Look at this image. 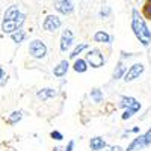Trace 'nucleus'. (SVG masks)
<instances>
[{
    "mask_svg": "<svg viewBox=\"0 0 151 151\" xmlns=\"http://www.w3.org/2000/svg\"><path fill=\"white\" fill-rule=\"evenodd\" d=\"M132 30L144 47H148L151 44V30L148 29L144 17L139 14L137 9L132 11Z\"/></svg>",
    "mask_w": 151,
    "mask_h": 151,
    "instance_id": "f257e3e1",
    "label": "nucleus"
},
{
    "mask_svg": "<svg viewBox=\"0 0 151 151\" xmlns=\"http://www.w3.org/2000/svg\"><path fill=\"white\" fill-rule=\"evenodd\" d=\"M29 53L35 59H42L47 55V45L41 40H33L29 44Z\"/></svg>",
    "mask_w": 151,
    "mask_h": 151,
    "instance_id": "f03ea898",
    "label": "nucleus"
},
{
    "mask_svg": "<svg viewBox=\"0 0 151 151\" xmlns=\"http://www.w3.org/2000/svg\"><path fill=\"white\" fill-rule=\"evenodd\" d=\"M85 60L88 62V65L92 67V68H100V67L104 65V56H103V53L100 52L98 48L89 50V52H88V55H86V59H85Z\"/></svg>",
    "mask_w": 151,
    "mask_h": 151,
    "instance_id": "7ed1b4c3",
    "label": "nucleus"
},
{
    "mask_svg": "<svg viewBox=\"0 0 151 151\" xmlns=\"http://www.w3.org/2000/svg\"><path fill=\"white\" fill-rule=\"evenodd\" d=\"M144 70H145V67L142 65V64H133L127 71H125V74L122 76V79H124V82H133V80H136V79H139V76L144 73Z\"/></svg>",
    "mask_w": 151,
    "mask_h": 151,
    "instance_id": "20e7f679",
    "label": "nucleus"
},
{
    "mask_svg": "<svg viewBox=\"0 0 151 151\" xmlns=\"http://www.w3.org/2000/svg\"><path fill=\"white\" fill-rule=\"evenodd\" d=\"M60 26H62V21H60V18L58 15H47L44 18V21H42V27L47 32H55Z\"/></svg>",
    "mask_w": 151,
    "mask_h": 151,
    "instance_id": "39448f33",
    "label": "nucleus"
},
{
    "mask_svg": "<svg viewBox=\"0 0 151 151\" xmlns=\"http://www.w3.org/2000/svg\"><path fill=\"white\" fill-rule=\"evenodd\" d=\"M55 9L64 15H68L74 11L73 0H55Z\"/></svg>",
    "mask_w": 151,
    "mask_h": 151,
    "instance_id": "423d86ee",
    "label": "nucleus"
},
{
    "mask_svg": "<svg viewBox=\"0 0 151 151\" xmlns=\"http://www.w3.org/2000/svg\"><path fill=\"white\" fill-rule=\"evenodd\" d=\"M73 41H74L73 32L70 29H65L64 32H62V36H60V45H59L60 47V52H67V50L71 47Z\"/></svg>",
    "mask_w": 151,
    "mask_h": 151,
    "instance_id": "0eeeda50",
    "label": "nucleus"
},
{
    "mask_svg": "<svg viewBox=\"0 0 151 151\" xmlns=\"http://www.w3.org/2000/svg\"><path fill=\"white\" fill-rule=\"evenodd\" d=\"M145 139H144V134H139V136H136L134 139L129 144V147L125 148V151H139L142 148H145Z\"/></svg>",
    "mask_w": 151,
    "mask_h": 151,
    "instance_id": "6e6552de",
    "label": "nucleus"
},
{
    "mask_svg": "<svg viewBox=\"0 0 151 151\" xmlns=\"http://www.w3.org/2000/svg\"><path fill=\"white\" fill-rule=\"evenodd\" d=\"M106 141L103 139L101 136H94V137H91V141H89V148L92 150V151H101V150H104L106 148Z\"/></svg>",
    "mask_w": 151,
    "mask_h": 151,
    "instance_id": "1a4fd4ad",
    "label": "nucleus"
},
{
    "mask_svg": "<svg viewBox=\"0 0 151 151\" xmlns=\"http://www.w3.org/2000/svg\"><path fill=\"white\" fill-rule=\"evenodd\" d=\"M20 27H18V24H17V21L15 20H3V23H2V32L3 33H14L15 30H18Z\"/></svg>",
    "mask_w": 151,
    "mask_h": 151,
    "instance_id": "9d476101",
    "label": "nucleus"
},
{
    "mask_svg": "<svg viewBox=\"0 0 151 151\" xmlns=\"http://www.w3.org/2000/svg\"><path fill=\"white\" fill-rule=\"evenodd\" d=\"M68 68H70L68 60H60L59 64L55 67V70H53V74L56 76V77H64V76L68 73Z\"/></svg>",
    "mask_w": 151,
    "mask_h": 151,
    "instance_id": "9b49d317",
    "label": "nucleus"
},
{
    "mask_svg": "<svg viewBox=\"0 0 151 151\" xmlns=\"http://www.w3.org/2000/svg\"><path fill=\"white\" fill-rule=\"evenodd\" d=\"M36 97L40 100H42V101H45V100H50V98L56 97V91L53 89V88H42V89H40L36 92Z\"/></svg>",
    "mask_w": 151,
    "mask_h": 151,
    "instance_id": "f8f14e48",
    "label": "nucleus"
},
{
    "mask_svg": "<svg viewBox=\"0 0 151 151\" xmlns=\"http://www.w3.org/2000/svg\"><path fill=\"white\" fill-rule=\"evenodd\" d=\"M139 110H141V103L137 101V103H136V104H133L132 107H127V109H125L121 118H122L124 121H127V119H130V118L134 115V113H136V112H139Z\"/></svg>",
    "mask_w": 151,
    "mask_h": 151,
    "instance_id": "ddd939ff",
    "label": "nucleus"
},
{
    "mask_svg": "<svg viewBox=\"0 0 151 151\" xmlns=\"http://www.w3.org/2000/svg\"><path fill=\"white\" fill-rule=\"evenodd\" d=\"M20 14V11H18V6L17 5H12L9 6L6 11H5V15H3V20H15Z\"/></svg>",
    "mask_w": 151,
    "mask_h": 151,
    "instance_id": "4468645a",
    "label": "nucleus"
},
{
    "mask_svg": "<svg viewBox=\"0 0 151 151\" xmlns=\"http://www.w3.org/2000/svg\"><path fill=\"white\" fill-rule=\"evenodd\" d=\"M94 41H95V42L109 44V42H110V35H109L107 32H104V30H98V32H95V35H94Z\"/></svg>",
    "mask_w": 151,
    "mask_h": 151,
    "instance_id": "2eb2a0df",
    "label": "nucleus"
},
{
    "mask_svg": "<svg viewBox=\"0 0 151 151\" xmlns=\"http://www.w3.org/2000/svg\"><path fill=\"white\" fill-rule=\"evenodd\" d=\"M88 62L85 60V59H76V62H74V65H73V68H74V71L76 73H86L88 71Z\"/></svg>",
    "mask_w": 151,
    "mask_h": 151,
    "instance_id": "dca6fc26",
    "label": "nucleus"
},
{
    "mask_svg": "<svg viewBox=\"0 0 151 151\" xmlns=\"http://www.w3.org/2000/svg\"><path fill=\"white\" fill-rule=\"evenodd\" d=\"M125 71H127V68L124 67L122 60H119L116 67H115V71H113V80H118V79H122V76L125 74Z\"/></svg>",
    "mask_w": 151,
    "mask_h": 151,
    "instance_id": "f3484780",
    "label": "nucleus"
},
{
    "mask_svg": "<svg viewBox=\"0 0 151 151\" xmlns=\"http://www.w3.org/2000/svg\"><path fill=\"white\" fill-rule=\"evenodd\" d=\"M21 118H23V112L21 110H15V112H12L11 115H9V118L6 119V122L9 125H15L18 121H21Z\"/></svg>",
    "mask_w": 151,
    "mask_h": 151,
    "instance_id": "a211bd4d",
    "label": "nucleus"
},
{
    "mask_svg": "<svg viewBox=\"0 0 151 151\" xmlns=\"http://www.w3.org/2000/svg\"><path fill=\"white\" fill-rule=\"evenodd\" d=\"M11 38H12V41H14V42L20 44V42H23L24 40H26V32L21 30V29H18V30H15L14 33H11Z\"/></svg>",
    "mask_w": 151,
    "mask_h": 151,
    "instance_id": "6ab92c4d",
    "label": "nucleus"
},
{
    "mask_svg": "<svg viewBox=\"0 0 151 151\" xmlns=\"http://www.w3.org/2000/svg\"><path fill=\"white\" fill-rule=\"evenodd\" d=\"M86 48H88V44H86V42H80V44H77V45L74 47V50L71 52L70 58H71V59H76V58H77V56L83 52V50H86Z\"/></svg>",
    "mask_w": 151,
    "mask_h": 151,
    "instance_id": "aec40b11",
    "label": "nucleus"
},
{
    "mask_svg": "<svg viewBox=\"0 0 151 151\" xmlns=\"http://www.w3.org/2000/svg\"><path fill=\"white\" fill-rule=\"evenodd\" d=\"M137 103V100L136 98H133V97H122L121 98V103H119V106L122 107V109H127V107H132L133 104H136Z\"/></svg>",
    "mask_w": 151,
    "mask_h": 151,
    "instance_id": "412c9836",
    "label": "nucleus"
},
{
    "mask_svg": "<svg viewBox=\"0 0 151 151\" xmlns=\"http://www.w3.org/2000/svg\"><path fill=\"white\" fill-rule=\"evenodd\" d=\"M91 98L94 100V103H101L103 101V91H100L98 88H94L91 91Z\"/></svg>",
    "mask_w": 151,
    "mask_h": 151,
    "instance_id": "4be33fe9",
    "label": "nucleus"
},
{
    "mask_svg": "<svg viewBox=\"0 0 151 151\" xmlns=\"http://www.w3.org/2000/svg\"><path fill=\"white\" fill-rule=\"evenodd\" d=\"M144 15H145V18H148V20H151V0H147L145 2V5H144Z\"/></svg>",
    "mask_w": 151,
    "mask_h": 151,
    "instance_id": "5701e85b",
    "label": "nucleus"
},
{
    "mask_svg": "<svg viewBox=\"0 0 151 151\" xmlns=\"http://www.w3.org/2000/svg\"><path fill=\"white\" fill-rule=\"evenodd\" d=\"M50 136H52V139H55V141H62L64 139V134H62L60 132H58V130H53L52 133H50Z\"/></svg>",
    "mask_w": 151,
    "mask_h": 151,
    "instance_id": "b1692460",
    "label": "nucleus"
},
{
    "mask_svg": "<svg viewBox=\"0 0 151 151\" xmlns=\"http://www.w3.org/2000/svg\"><path fill=\"white\" fill-rule=\"evenodd\" d=\"M109 14H110V8L109 6H103V9L100 11V17H101V18H107Z\"/></svg>",
    "mask_w": 151,
    "mask_h": 151,
    "instance_id": "393cba45",
    "label": "nucleus"
},
{
    "mask_svg": "<svg viewBox=\"0 0 151 151\" xmlns=\"http://www.w3.org/2000/svg\"><path fill=\"white\" fill-rule=\"evenodd\" d=\"M144 139H145V145H151V127L147 130V133L144 134Z\"/></svg>",
    "mask_w": 151,
    "mask_h": 151,
    "instance_id": "a878e982",
    "label": "nucleus"
},
{
    "mask_svg": "<svg viewBox=\"0 0 151 151\" xmlns=\"http://www.w3.org/2000/svg\"><path fill=\"white\" fill-rule=\"evenodd\" d=\"M73 150H74V141H70V142H68V145L65 147V150H64V151H73Z\"/></svg>",
    "mask_w": 151,
    "mask_h": 151,
    "instance_id": "bb28decb",
    "label": "nucleus"
},
{
    "mask_svg": "<svg viewBox=\"0 0 151 151\" xmlns=\"http://www.w3.org/2000/svg\"><path fill=\"white\" fill-rule=\"evenodd\" d=\"M109 151H122V148L121 147H118V145H115V147H110V150Z\"/></svg>",
    "mask_w": 151,
    "mask_h": 151,
    "instance_id": "cd10ccee",
    "label": "nucleus"
},
{
    "mask_svg": "<svg viewBox=\"0 0 151 151\" xmlns=\"http://www.w3.org/2000/svg\"><path fill=\"white\" fill-rule=\"evenodd\" d=\"M3 76H5V71H3L2 67H0V79H3Z\"/></svg>",
    "mask_w": 151,
    "mask_h": 151,
    "instance_id": "c85d7f7f",
    "label": "nucleus"
}]
</instances>
